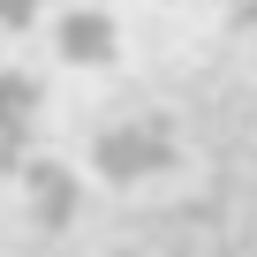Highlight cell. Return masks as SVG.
<instances>
[{"label": "cell", "instance_id": "6da1fadb", "mask_svg": "<svg viewBox=\"0 0 257 257\" xmlns=\"http://www.w3.org/2000/svg\"><path fill=\"white\" fill-rule=\"evenodd\" d=\"M98 174H113V182H144V174H159L167 159H174V137L159 121H113V128H98Z\"/></svg>", "mask_w": 257, "mask_h": 257}, {"label": "cell", "instance_id": "7a4b0ae2", "mask_svg": "<svg viewBox=\"0 0 257 257\" xmlns=\"http://www.w3.org/2000/svg\"><path fill=\"white\" fill-rule=\"evenodd\" d=\"M31 137H38V91L23 68L0 61V167H16L31 152Z\"/></svg>", "mask_w": 257, "mask_h": 257}, {"label": "cell", "instance_id": "3957f363", "mask_svg": "<svg viewBox=\"0 0 257 257\" xmlns=\"http://www.w3.org/2000/svg\"><path fill=\"white\" fill-rule=\"evenodd\" d=\"M61 38H68V61H106L113 53V16H76Z\"/></svg>", "mask_w": 257, "mask_h": 257}]
</instances>
